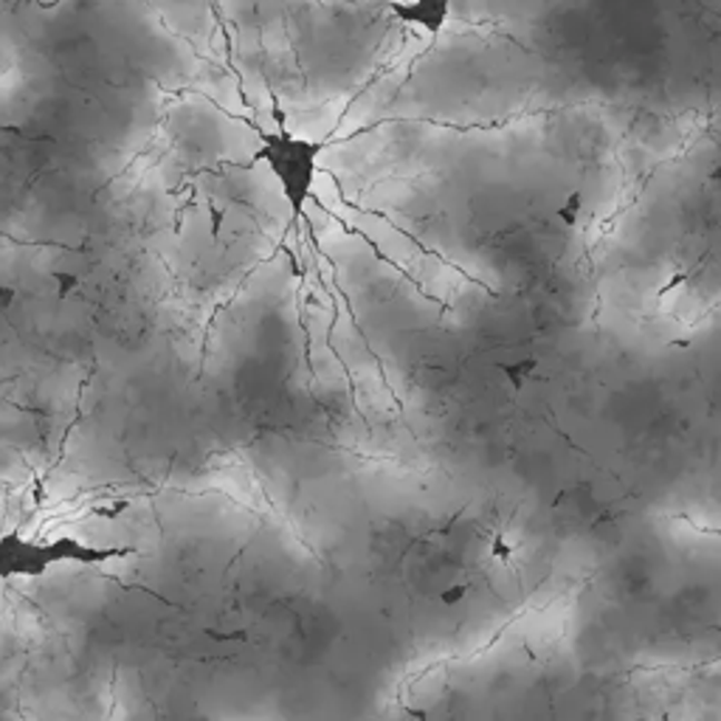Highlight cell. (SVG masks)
I'll list each match as a JSON object with an SVG mask.
<instances>
[{
  "label": "cell",
  "instance_id": "cell-2",
  "mask_svg": "<svg viewBox=\"0 0 721 721\" xmlns=\"http://www.w3.org/2000/svg\"><path fill=\"white\" fill-rule=\"evenodd\" d=\"M324 153V142L288 130L285 125L274 130H260L254 158L269 169L271 178L280 186L282 197L291 206L293 217H299L313 197V186L319 178V158Z\"/></svg>",
  "mask_w": 721,
  "mask_h": 721
},
{
  "label": "cell",
  "instance_id": "cell-3",
  "mask_svg": "<svg viewBox=\"0 0 721 721\" xmlns=\"http://www.w3.org/2000/svg\"><path fill=\"white\" fill-rule=\"evenodd\" d=\"M457 0H389V14L420 37H440L451 23Z\"/></svg>",
  "mask_w": 721,
  "mask_h": 721
},
{
  "label": "cell",
  "instance_id": "cell-1",
  "mask_svg": "<svg viewBox=\"0 0 721 721\" xmlns=\"http://www.w3.org/2000/svg\"><path fill=\"white\" fill-rule=\"evenodd\" d=\"M130 555H136V547L96 544L79 536H29L14 527L0 533V584L46 578L60 566H105Z\"/></svg>",
  "mask_w": 721,
  "mask_h": 721
}]
</instances>
